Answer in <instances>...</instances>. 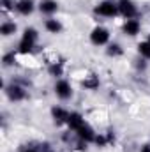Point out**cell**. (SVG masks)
<instances>
[{
	"label": "cell",
	"mask_w": 150,
	"mask_h": 152,
	"mask_svg": "<svg viewBox=\"0 0 150 152\" xmlns=\"http://www.w3.org/2000/svg\"><path fill=\"white\" fill-rule=\"evenodd\" d=\"M117 5H118V12H120L125 20H133V18H136V14H138V7L134 5L133 0H118Z\"/></svg>",
	"instance_id": "obj_1"
},
{
	"label": "cell",
	"mask_w": 150,
	"mask_h": 152,
	"mask_svg": "<svg viewBox=\"0 0 150 152\" xmlns=\"http://www.w3.org/2000/svg\"><path fill=\"white\" fill-rule=\"evenodd\" d=\"M95 12H97L99 16H104V18H113V16L118 12V5H117V2L104 0V2H101V4H97Z\"/></svg>",
	"instance_id": "obj_2"
},
{
	"label": "cell",
	"mask_w": 150,
	"mask_h": 152,
	"mask_svg": "<svg viewBox=\"0 0 150 152\" xmlns=\"http://www.w3.org/2000/svg\"><path fill=\"white\" fill-rule=\"evenodd\" d=\"M90 41H92L95 46L106 44V42L110 41V32H108V28H104V27H95V28L90 32Z\"/></svg>",
	"instance_id": "obj_3"
},
{
	"label": "cell",
	"mask_w": 150,
	"mask_h": 152,
	"mask_svg": "<svg viewBox=\"0 0 150 152\" xmlns=\"http://www.w3.org/2000/svg\"><path fill=\"white\" fill-rule=\"evenodd\" d=\"M55 94L60 97V99H71V96H73V87H71V83L67 81V80H58L57 83H55Z\"/></svg>",
	"instance_id": "obj_4"
},
{
	"label": "cell",
	"mask_w": 150,
	"mask_h": 152,
	"mask_svg": "<svg viewBox=\"0 0 150 152\" xmlns=\"http://www.w3.org/2000/svg\"><path fill=\"white\" fill-rule=\"evenodd\" d=\"M5 94H7V97H9L11 101H23V99L27 97V90H25L21 85H16V83L5 87Z\"/></svg>",
	"instance_id": "obj_5"
},
{
	"label": "cell",
	"mask_w": 150,
	"mask_h": 152,
	"mask_svg": "<svg viewBox=\"0 0 150 152\" xmlns=\"http://www.w3.org/2000/svg\"><path fill=\"white\" fill-rule=\"evenodd\" d=\"M140 28H141V23H140L136 18L125 20V23H124V34H127V36H131V37L138 36V34H140Z\"/></svg>",
	"instance_id": "obj_6"
},
{
	"label": "cell",
	"mask_w": 150,
	"mask_h": 152,
	"mask_svg": "<svg viewBox=\"0 0 150 152\" xmlns=\"http://www.w3.org/2000/svg\"><path fill=\"white\" fill-rule=\"evenodd\" d=\"M51 117H53V120H55V124L57 126H60V124H67V118H69V112L67 110H64L62 106H53L51 108Z\"/></svg>",
	"instance_id": "obj_7"
},
{
	"label": "cell",
	"mask_w": 150,
	"mask_h": 152,
	"mask_svg": "<svg viewBox=\"0 0 150 152\" xmlns=\"http://www.w3.org/2000/svg\"><path fill=\"white\" fill-rule=\"evenodd\" d=\"M14 9H16L21 16H28V14H32V11H34V0H18V2L14 4Z\"/></svg>",
	"instance_id": "obj_8"
},
{
	"label": "cell",
	"mask_w": 150,
	"mask_h": 152,
	"mask_svg": "<svg viewBox=\"0 0 150 152\" xmlns=\"http://www.w3.org/2000/svg\"><path fill=\"white\" fill-rule=\"evenodd\" d=\"M76 134H78L83 142H87V143H88V142H94V140H95V136H97V134L94 133V129H92L88 124H83V126L76 131Z\"/></svg>",
	"instance_id": "obj_9"
},
{
	"label": "cell",
	"mask_w": 150,
	"mask_h": 152,
	"mask_svg": "<svg viewBox=\"0 0 150 152\" xmlns=\"http://www.w3.org/2000/svg\"><path fill=\"white\" fill-rule=\"evenodd\" d=\"M85 124V118L81 117V113H78V112H73V113H69V118H67V126L73 129V131H78L81 126Z\"/></svg>",
	"instance_id": "obj_10"
},
{
	"label": "cell",
	"mask_w": 150,
	"mask_h": 152,
	"mask_svg": "<svg viewBox=\"0 0 150 152\" xmlns=\"http://www.w3.org/2000/svg\"><path fill=\"white\" fill-rule=\"evenodd\" d=\"M57 9H58V4L55 0H41V4H39V11L42 14H53V12H57Z\"/></svg>",
	"instance_id": "obj_11"
},
{
	"label": "cell",
	"mask_w": 150,
	"mask_h": 152,
	"mask_svg": "<svg viewBox=\"0 0 150 152\" xmlns=\"http://www.w3.org/2000/svg\"><path fill=\"white\" fill-rule=\"evenodd\" d=\"M81 87L87 88V90H95V88H99V76L87 75L83 78V81H81Z\"/></svg>",
	"instance_id": "obj_12"
},
{
	"label": "cell",
	"mask_w": 150,
	"mask_h": 152,
	"mask_svg": "<svg viewBox=\"0 0 150 152\" xmlns=\"http://www.w3.org/2000/svg\"><path fill=\"white\" fill-rule=\"evenodd\" d=\"M44 27H46V30H48L50 34H60V32H62V23H60L58 20H53V18L46 20Z\"/></svg>",
	"instance_id": "obj_13"
},
{
	"label": "cell",
	"mask_w": 150,
	"mask_h": 152,
	"mask_svg": "<svg viewBox=\"0 0 150 152\" xmlns=\"http://www.w3.org/2000/svg\"><path fill=\"white\" fill-rule=\"evenodd\" d=\"M48 73L51 76H55V78H60V76L64 75V62H50V66H48Z\"/></svg>",
	"instance_id": "obj_14"
},
{
	"label": "cell",
	"mask_w": 150,
	"mask_h": 152,
	"mask_svg": "<svg viewBox=\"0 0 150 152\" xmlns=\"http://www.w3.org/2000/svg\"><path fill=\"white\" fill-rule=\"evenodd\" d=\"M20 53H23V55H27V53H32L34 51V48H36V42L34 41H28V39H23L20 41Z\"/></svg>",
	"instance_id": "obj_15"
},
{
	"label": "cell",
	"mask_w": 150,
	"mask_h": 152,
	"mask_svg": "<svg viewBox=\"0 0 150 152\" xmlns=\"http://www.w3.org/2000/svg\"><path fill=\"white\" fill-rule=\"evenodd\" d=\"M14 32H16V23L14 21H4L2 23V27H0V34L2 36L7 37V36H12Z\"/></svg>",
	"instance_id": "obj_16"
},
{
	"label": "cell",
	"mask_w": 150,
	"mask_h": 152,
	"mask_svg": "<svg viewBox=\"0 0 150 152\" xmlns=\"http://www.w3.org/2000/svg\"><path fill=\"white\" fill-rule=\"evenodd\" d=\"M106 53H108L110 57H120V55L124 53V50H122V46H120L118 42H111V44L108 46Z\"/></svg>",
	"instance_id": "obj_17"
},
{
	"label": "cell",
	"mask_w": 150,
	"mask_h": 152,
	"mask_svg": "<svg viewBox=\"0 0 150 152\" xmlns=\"http://www.w3.org/2000/svg\"><path fill=\"white\" fill-rule=\"evenodd\" d=\"M138 51H140V55H141L145 60H150V42L149 41L140 42V44H138Z\"/></svg>",
	"instance_id": "obj_18"
},
{
	"label": "cell",
	"mask_w": 150,
	"mask_h": 152,
	"mask_svg": "<svg viewBox=\"0 0 150 152\" xmlns=\"http://www.w3.org/2000/svg\"><path fill=\"white\" fill-rule=\"evenodd\" d=\"M23 39H28V41H34V42H37V39H39V34H37V30L36 28H25V32H23Z\"/></svg>",
	"instance_id": "obj_19"
},
{
	"label": "cell",
	"mask_w": 150,
	"mask_h": 152,
	"mask_svg": "<svg viewBox=\"0 0 150 152\" xmlns=\"http://www.w3.org/2000/svg\"><path fill=\"white\" fill-rule=\"evenodd\" d=\"M2 62H4V66H5V67L12 66V64H14V51L5 53V55H4V58H2Z\"/></svg>",
	"instance_id": "obj_20"
},
{
	"label": "cell",
	"mask_w": 150,
	"mask_h": 152,
	"mask_svg": "<svg viewBox=\"0 0 150 152\" xmlns=\"http://www.w3.org/2000/svg\"><path fill=\"white\" fill-rule=\"evenodd\" d=\"M20 152H39V143H28V145H23Z\"/></svg>",
	"instance_id": "obj_21"
},
{
	"label": "cell",
	"mask_w": 150,
	"mask_h": 152,
	"mask_svg": "<svg viewBox=\"0 0 150 152\" xmlns=\"http://www.w3.org/2000/svg\"><path fill=\"white\" fill-rule=\"evenodd\" d=\"M99 147H106L108 145V140H106V134H99V136H95V140H94Z\"/></svg>",
	"instance_id": "obj_22"
},
{
	"label": "cell",
	"mask_w": 150,
	"mask_h": 152,
	"mask_svg": "<svg viewBox=\"0 0 150 152\" xmlns=\"http://www.w3.org/2000/svg\"><path fill=\"white\" fill-rule=\"evenodd\" d=\"M39 152H55L50 143H39Z\"/></svg>",
	"instance_id": "obj_23"
},
{
	"label": "cell",
	"mask_w": 150,
	"mask_h": 152,
	"mask_svg": "<svg viewBox=\"0 0 150 152\" xmlns=\"http://www.w3.org/2000/svg\"><path fill=\"white\" fill-rule=\"evenodd\" d=\"M12 7H14V4H12L11 0H2V9H4V11H11Z\"/></svg>",
	"instance_id": "obj_24"
},
{
	"label": "cell",
	"mask_w": 150,
	"mask_h": 152,
	"mask_svg": "<svg viewBox=\"0 0 150 152\" xmlns=\"http://www.w3.org/2000/svg\"><path fill=\"white\" fill-rule=\"evenodd\" d=\"M106 134V140H108V143H115V133H113L111 129L108 131V133H104Z\"/></svg>",
	"instance_id": "obj_25"
},
{
	"label": "cell",
	"mask_w": 150,
	"mask_h": 152,
	"mask_svg": "<svg viewBox=\"0 0 150 152\" xmlns=\"http://www.w3.org/2000/svg\"><path fill=\"white\" fill-rule=\"evenodd\" d=\"M145 67H147V62H145V60H138V69H141V71H143Z\"/></svg>",
	"instance_id": "obj_26"
},
{
	"label": "cell",
	"mask_w": 150,
	"mask_h": 152,
	"mask_svg": "<svg viewBox=\"0 0 150 152\" xmlns=\"http://www.w3.org/2000/svg\"><path fill=\"white\" fill-rule=\"evenodd\" d=\"M140 152H150V145L147 143V145H143L141 149H140Z\"/></svg>",
	"instance_id": "obj_27"
},
{
	"label": "cell",
	"mask_w": 150,
	"mask_h": 152,
	"mask_svg": "<svg viewBox=\"0 0 150 152\" xmlns=\"http://www.w3.org/2000/svg\"><path fill=\"white\" fill-rule=\"evenodd\" d=\"M149 42H150V36H149Z\"/></svg>",
	"instance_id": "obj_28"
}]
</instances>
